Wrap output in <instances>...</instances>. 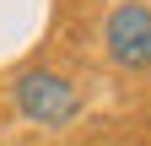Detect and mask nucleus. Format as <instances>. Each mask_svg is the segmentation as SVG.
Wrapping results in <instances>:
<instances>
[{
	"instance_id": "1",
	"label": "nucleus",
	"mask_w": 151,
	"mask_h": 146,
	"mask_svg": "<svg viewBox=\"0 0 151 146\" xmlns=\"http://www.w3.org/2000/svg\"><path fill=\"white\" fill-rule=\"evenodd\" d=\"M11 98L32 124H49V130H65L81 114V87L70 76H60V70H49V65H27L11 81Z\"/></svg>"
},
{
	"instance_id": "2",
	"label": "nucleus",
	"mask_w": 151,
	"mask_h": 146,
	"mask_svg": "<svg viewBox=\"0 0 151 146\" xmlns=\"http://www.w3.org/2000/svg\"><path fill=\"white\" fill-rule=\"evenodd\" d=\"M103 49L124 76L151 70V6L146 0H119L103 22Z\"/></svg>"
}]
</instances>
